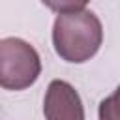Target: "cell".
<instances>
[{"label":"cell","mask_w":120,"mask_h":120,"mask_svg":"<svg viewBox=\"0 0 120 120\" xmlns=\"http://www.w3.org/2000/svg\"><path fill=\"white\" fill-rule=\"evenodd\" d=\"M99 120H120V86L99 103Z\"/></svg>","instance_id":"277c9868"},{"label":"cell","mask_w":120,"mask_h":120,"mask_svg":"<svg viewBox=\"0 0 120 120\" xmlns=\"http://www.w3.org/2000/svg\"><path fill=\"white\" fill-rule=\"evenodd\" d=\"M45 120H84V109L77 90L60 79L51 81L43 99Z\"/></svg>","instance_id":"3957f363"},{"label":"cell","mask_w":120,"mask_h":120,"mask_svg":"<svg viewBox=\"0 0 120 120\" xmlns=\"http://www.w3.org/2000/svg\"><path fill=\"white\" fill-rule=\"evenodd\" d=\"M41 73L38 51L21 38L0 39V86L6 90H24Z\"/></svg>","instance_id":"7a4b0ae2"},{"label":"cell","mask_w":120,"mask_h":120,"mask_svg":"<svg viewBox=\"0 0 120 120\" xmlns=\"http://www.w3.org/2000/svg\"><path fill=\"white\" fill-rule=\"evenodd\" d=\"M56 9L52 26V45L56 54L71 64H82L90 60L101 47L103 26L94 11L84 2L47 4Z\"/></svg>","instance_id":"6da1fadb"}]
</instances>
